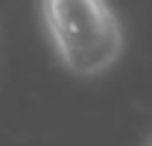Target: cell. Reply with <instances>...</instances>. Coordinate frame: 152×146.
<instances>
[{
  "label": "cell",
  "instance_id": "1",
  "mask_svg": "<svg viewBox=\"0 0 152 146\" xmlns=\"http://www.w3.org/2000/svg\"><path fill=\"white\" fill-rule=\"evenodd\" d=\"M41 15L61 64L76 76L108 70L123 50L117 15L102 0H47Z\"/></svg>",
  "mask_w": 152,
  "mask_h": 146
}]
</instances>
